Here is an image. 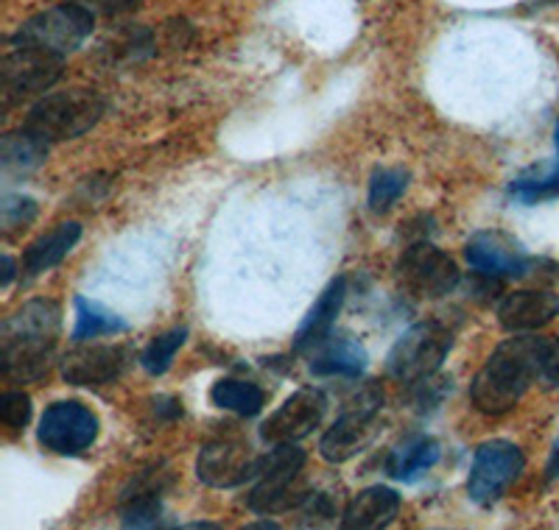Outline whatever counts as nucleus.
<instances>
[{
    "instance_id": "nucleus-1",
    "label": "nucleus",
    "mask_w": 559,
    "mask_h": 530,
    "mask_svg": "<svg viewBox=\"0 0 559 530\" xmlns=\"http://www.w3.org/2000/svg\"><path fill=\"white\" fill-rule=\"evenodd\" d=\"M551 341L537 335H518L489 354L471 388L473 405L487 417H501L521 402L528 385L546 369Z\"/></svg>"
},
{
    "instance_id": "nucleus-2",
    "label": "nucleus",
    "mask_w": 559,
    "mask_h": 530,
    "mask_svg": "<svg viewBox=\"0 0 559 530\" xmlns=\"http://www.w3.org/2000/svg\"><path fill=\"white\" fill-rule=\"evenodd\" d=\"M62 313L51 299H32L0 327V360L7 380H34L48 369Z\"/></svg>"
},
{
    "instance_id": "nucleus-3",
    "label": "nucleus",
    "mask_w": 559,
    "mask_h": 530,
    "mask_svg": "<svg viewBox=\"0 0 559 530\" xmlns=\"http://www.w3.org/2000/svg\"><path fill=\"white\" fill-rule=\"evenodd\" d=\"M104 98L93 89H64L39 98L26 118V132L43 143H62V140L82 137L84 132L102 120Z\"/></svg>"
},
{
    "instance_id": "nucleus-4",
    "label": "nucleus",
    "mask_w": 559,
    "mask_h": 530,
    "mask_svg": "<svg viewBox=\"0 0 559 530\" xmlns=\"http://www.w3.org/2000/svg\"><path fill=\"white\" fill-rule=\"evenodd\" d=\"M302 467H306V453L297 444H277L266 458H261L258 486L249 494V508L254 514H280L306 503L308 492L299 483Z\"/></svg>"
},
{
    "instance_id": "nucleus-5",
    "label": "nucleus",
    "mask_w": 559,
    "mask_h": 530,
    "mask_svg": "<svg viewBox=\"0 0 559 530\" xmlns=\"http://www.w3.org/2000/svg\"><path fill=\"white\" fill-rule=\"evenodd\" d=\"M93 34V14L79 3H62V7L45 9L34 14L14 32L12 45L20 48H34V51L53 53V57H68L76 48H82L84 39Z\"/></svg>"
},
{
    "instance_id": "nucleus-6",
    "label": "nucleus",
    "mask_w": 559,
    "mask_h": 530,
    "mask_svg": "<svg viewBox=\"0 0 559 530\" xmlns=\"http://www.w3.org/2000/svg\"><path fill=\"white\" fill-rule=\"evenodd\" d=\"M451 347L453 335L448 327L437 322L414 324L392 347L386 369L401 383H419V380H428L442 366V360L448 358Z\"/></svg>"
},
{
    "instance_id": "nucleus-7",
    "label": "nucleus",
    "mask_w": 559,
    "mask_h": 530,
    "mask_svg": "<svg viewBox=\"0 0 559 530\" xmlns=\"http://www.w3.org/2000/svg\"><path fill=\"white\" fill-rule=\"evenodd\" d=\"M381 405L383 394L378 388H364L353 402L344 405L342 417L324 433L322 444H319L324 461L344 463L376 442Z\"/></svg>"
},
{
    "instance_id": "nucleus-8",
    "label": "nucleus",
    "mask_w": 559,
    "mask_h": 530,
    "mask_svg": "<svg viewBox=\"0 0 559 530\" xmlns=\"http://www.w3.org/2000/svg\"><path fill=\"white\" fill-rule=\"evenodd\" d=\"M397 282L417 299H442L459 285V268L442 249L414 243L397 263Z\"/></svg>"
},
{
    "instance_id": "nucleus-9",
    "label": "nucleus",
    "mask_w": 559,
    "mask_h": 530,
    "mask_svg": "<svg viewBox=\"0 0 559 530\" xmlns=\"http://www.w3.org/2000/svg\"><path fill=\"white\" fill-rule=\"evenodd\" d=\"M523 467H526V461H523V453L515 444L503 442V438H492V442L481 444L476 458H473L467 494L478 505L496 503L521 478Z\"/></svg>"
},
{
    "instance_id": "nucleus-10",
    "label": "nucleus",
    "mask_w": 559,
    "mask_h": 530,
    "mask_svg": "<svg viewBox=\"0 0 559 530\" xmlns=\"http://www.w3.org/2000/svg\"><path fill=\"white\" fill-rule=\"evenodd\" d=\"M261 458H254L249 442L241 436L210 438L197 458V474L207 486L233 489L258 478Z\"/></svg>"
},
{
    "instance_id": "nucleus-11",
    "label": "nucleus",
    "mask_w": 559,
    "mask_h": 530,
    "mask_svg": "<svg viewBox=\"0 0 559 530\" xmlns=\"http://www.w3.org/2000/svg\"><path fill=\"white\" fill-rule=\"evenodd\" d=\"M59 76L62 57L12 45V51L3 57V107L12 109L32 95L45 93Z\"/></svg>"
},
{
    "instance_id": "nucleus-12",
    "label": "nucleus",
    "mask_w": 559,
    "mask_h": 530,
    "mask_svg": "<svg viewBox=\"0 0 559 530\" xmlns=\"http://www.w3.org/2000/svg\"><path fill=\"white\" fill-rule=\"evenodd\" d=\"M98 436V417L82 402H57L39 419L37 438L48 453L82 455Z\"/></svg>"
},
{
    "instance_id": "nucleus-13",
    "label": "nucleus",
    "mask_w": 559,
    "mask_h": 530,
    "mask_svg": "<svg viewBox=\"0 0 559 530\" xmlns=\"http://www.w3.org/2000/svg\"><path fill=\"white\" fill-rule=\"evenodd\" d=\"M324 411H328V399L319 388H299L263 422L261 438L272 447L297 444L299 438L311 436L313 427L322 424Z\"/></svg>"
},
{
    "instance_id": "nucleus-14",
    "label": "nucleus",
    "mask_w": 559,
    "mask_h": 530,
    "mask_svg": "<svg viewBox=\"0 0 559 530\" xmlns=\"http://www.w3.org/2000/svg\"><path fill=\"white\" fill-rule=\"evenodd\" d=\"M464 254H467V263L484 277H523L532 265L515 240L501 232L473 234Z\"/></svg>"
},
{
    "instance_id": "nucleus-15",
    "label": "nucleus",
    "mask_w": 559,
    "mask_h": 530,
    "mask_svg": "<svg viewBox=\"0 0 559 530\" xmlns=\"http://www.w3.org/2000/svg\"><path fill=\"white\" fill-rule=\"evenodd\" d=\"M129 366L127 347H79L64 354L62 377L70 385H107Z\"/></svg>"
},
{
    "instance_id": "nucleus-16",
    "label": "nucleus",
    "mask_w": 559,
    "mask_h": 530,
    "mask_svg": "<svg viewBox=\"0 0 559 530\" xmlns=\"http://www.w3.org/2000/svg\"><path fill=\"white\" fill-rule=\"evenodd\" d=\"M168 478L159 469H146L123 489L121 497V519L127 528H152L163 517V489Z\"/></svg>"
},
{
    "instance_id": "nucleus-17",
    "label": "nucleus",
    "mask_w": 559,
    "mask_h": 530,
    "mask_svg": "<svg viewBox=\"0 0 559 530\" xmlns=\"http://www.w3.org/2000/svg\"><path fill=\"white\" fill-rule=\"evenodd\" d=\"M559 313V299L548 291H515L498 308V322L509 333H532Z\"/></svg>"
},
{
    "instance_id": "nucleus-18",
    "label": "nucleus",
    "mask_w": 559,
    "mask_h": 530,
    "mask_svg": "<svg viewBox=\"0 0 559 530\" xmlns=\"http://www.w3.org/2000/svg\"><path fill=\"white\" fill-rule=\"evenodd\" d=\"M401 511V494L386 486L364 489L361 494L349 499L342 514L344 530H378L394 522Z\"/></svg>"
},
{
    "instance_id": "nucleus-19",
    "label": "nucleus",
    "mask_w": 559,
    "mask_h": 530,
    "mask_svg": "<svg viewBox=\"0 0 559 530\" xmlns=\"http://www.w3.org/2000/svg\"><path fill=\"white\" fill-rule=\"evenodd\" d=\"M344 293H347V279L336 277L328 288L322 291V297L317 299L311 310H308L306 322L299 324L297 335H294V349L297 352H306V349H317L319 344L331 338V329L336 324L338 310L344 304Z\"/></svg>"
},
{
    "instance_id": "nucleus-20",
    "label": "nucleus",
    "mask_w": 559,
    "mask_h": 530,
    "mask_svg": "<svg viewBox=\"0 0 559 530\" xmlns=\"http://www.w3.org/2000/svg\"><path fill=\"white\" fill-rule=\"evenodd\" d=\"M82 238V227L76 221L59 224L51 232H45L43 238H37L32 246L23 254V274L26 277H39V274L51 272L53 265L62 263L68 257V252L79 243Z\"/></svg>"
},
{
    "instance_id": "nucleus-21",
    "label": "nucleus",
    "mask_w": 559,
    "mask_h": 530,
    "mask_svg": "<svg viewBox=\"0 0 559 530\" xmlns=\"http://www.w3.org/2000/svg\"><path fill=\"white\" fill-rule=\"evenodd\" d=\"M311 372L319 377H361L367 369V349L353 338H333L319 344Z\"/></svg>"
},
{
    "instance_id": "nucleus-22",
    "label": "nucleus",
    "mask_w": 559,
    "mask_h": 530,
    "mask_svg": "<svg viewBox=\"0 0 559 530\" xmlns=\"http://www.w3.org/2000/svg\"><path fill=\"white\" fill-rule=\"evenodd\" d=\"M439 461V444L428 436H412L389 453L386 472L394 480L412 483Z\"/></svg>"
},
{
    "instance_id": "nucleus-23",
    "label": "nucleus",
    "mask_w": 559,
    "mask_h": 530,
    "mask_svg": "<svg viewBox=\"0 0 559 530\" xmlns=\"http://www.w3.org/2000/svg\"><path fill=\"white\" fill-rule=\"evenodd\" d=\"M73 304H76V327H73V341L76 344L98 338V335H118L129 329V324L121 316H115L112 310L93 302V299L76 297Z\"/></svg>"
},
{
    "instance_id": "nucleus-24",
    "label": "nucleus",
    "mask_w": 559,
    "mask_h": 530,
    "mask_svg": "<svg viewBox=\"0 0 559 530\" xmlns=\"http://www.w3.org/2000/svg\"><path fill=\"white\" fill-rule=\"evenodd\" d=\"M210 399L213 405L224 408V411H233L238 417H254V413L263 411L266 405V394L258 388L254 383H247V380H218L210 392Z\"/></svg>"
},
{
    "instance_id": "nucleus-25",
    "label": "nucleus",
    "mask_w": 559,
    "mask_h": 530,
    "mask_svg": "<svg viewBox=\"0 0 559 530\" xmlns=\"http://www.w3.org/2000/svg\"><path fill=\"white\" fill-rule=\"evenodd\" d=\"M45 154H48V143H43V140L23 129V132L3 137L0 159H3V171L7 173H26L43 165Z\"/></svg>"
},
{
    "instance_id": "nucleus-26",
    "label": "nucleus",
    "mask_w": 559,
    "mask_h": 530,
    "mask_svg": "<svg viewBox=\"0 0 559 530\" xmlns=\"http://www.w3.org/2000/svg\"><path fill=\"white\" fill-rule=\"evenodd\" d=\"M406 171H401V168H381V171L372 173V182H369V207L376 209V213H386L406 193Z\"/></svg>"
},
{
    "instance_id": "nucleus-27",
    "label": "nucleus",
    "mask_w": 559,
    "mask_h": 530,
    "mask_svg": "<svg viewBox=\"0 0 559 530\" xmlns=\"http://www.w3.org/2000/svg\"><path fill=\"white\" fill-rule=\"evenodd\" d=\"M185 338H188V329L185 327L171 329V333L154 338V341L146 347V352L140 354V363H143V369H146L148 374H154V377L166 374L168 369H171L174 354H177L179 347L185 344Z\"/></svg>"
},
{
    "instance_id": "nucleus-28",
    "label": "nucleus",
    "mask_w": 559,
    "mask_h": 530,
    "mask_svg": "<svg viewBox=\"0 0 559 530\" xmlns=\"http://www.w3.org/2000/svg\"><path fill=\"white\" fill-rule=\"evenodd\" d=\"M554 193H559V165H546L543 171H532L512 182V196L526 204L540 202Z\"/></svg>"
},
{
    "instance_id": "nucleus-29",
    "label": "nucleus",
    "mask_w": 559,
    "mask_h": 530,
    "mask_svg": "<svg viewBox=\"0 0 559 530\" xmlns=\"http://www.w3.org/2000/svg\"><path fill=\"white\" fill-rule=\"evenodd\" d=\"M34 218H37V202L34 198L7 196L0 204V224H3V234H9V238L20 229H26Z\"/></svg>"
},
{
    "instance_id": "nucleus-30",
    "label": "nucleus",
    "mask_w": 559,
    "mask_h": 530,
    "mask_svg": "<svg viewBox=\"0 0 559 530\" xmlns=\"http://www.w3.org/2000/svg\"><path fill=\"white\" fill-rule=\"evenodd\" d=\"M0 419H3V427L17 436L20 430L26 427L28 419H32V399L23 392H7L0 399Z\"/></svg>"
},
{
    "instance_id": "nucleus-31",
    "label": "nucleus",
    "mask_w": 559,
    "mask_h": 530,
    "mask_svg": "<svg viewBox=\"0 0 559 530\" xmlns=\"http://www.w3.org/2000/svg\"><path fill=\"white\" fill-rule=\"evenodd\" d=\"M543 377H546L548 383L559 385V341H554L551 347H548V358H546V369H543Z\"/></svg>"
},
{
    "instance_id": "nucleus-32",
    "label": "nucleus",
    "mask_w": 559,
    "mask_h": 530,
    "mask_svg": "<svg viewBox=\"0 0 559 530\" xmlns=\"http://www.w3.org/2000/svg\"><path fill=\"white\" fill-rule=\"evenodd\" d=\"M548 474H551V478H557L559 474V438H557V444H554L551 461H548Z\"/></svg>"
},
{
    "instance_id": "nucleus-33",
    "label": "nucleus",
    "mask_w": 559,
    "mask_h": 530,
    "mask_svg": "<svg viewBox=\"0 0 559 530\" xmlns=\"http://www.w3.org/2000/svg\"><path fill=\"white\" fill-rule=\"evenodd\" d=\"M14 279V263H12V257H3V288H7L9 282H12Z\"/></svg>"
},
{
    "instance_id": "nucleus-34",
    "label": "nucleus",
    "mask_w": 559,
    "mask_h": 530,
    "mask_svg": "<svg viewBox=\"0 0 559 530\" xmlns=\"http://www.w3.org/2000/svg\"><path fill=\"white\" fill-rule=\"evenodd\" d=\"M554 143H557V148H559V120H557V129H554Z\"/></svg>"
}]
</instances>
